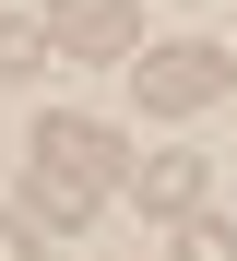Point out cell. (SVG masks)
Masks as SVG:
<instances>
[{"label": "cell", "instance_id": "cell-1", "mask_svg": "<svg viewBox=\"0 0 237 261\" xmlns=\"http://www.w3.org/2000/svg\"><path fill=\"white\" fill-rule=\"evenodd\" d=\"M130 95L154 107V119H190V107H214V95H237V60L214 48V36H178V48H142V71H130Z\"/></svg>", "mask_w": 237, "mask_h": 261}, {"label": "cell", "instance_id": "cell-2", "mask_svg": "<svg viewBox=\"0 0 237 261\" xmlns=\"http://www.w3.org/2000/svg\"><path fill=\"white\" fill-rule=\"evenodd\" d=\"M47 36H60V60H130L142 48V0H60Z\"/></svg>", "mask_w": 237, "mask_h": 261}, {"label": "cell", "instance_id": "cell-3", "mask_svg": "<svg viewBox=\"0 0 237 261\" xmlns=\"http://www.w3.org/2000/svg\"><path fill=\"white\" fill-rule=\"evenodd\" d=\"M36 166H60V178H83V190H107V178H130L119 130H95V119H36Z\"/></svg>", "mask_w": 237, "mask_h": 261}, {"label": "cell", "instance_id": "cell-4", "mask_svg": "<svg viewBox=\"0 0 237 261\" xmlns=\"http://www.w3.org/2000/svg\"><path fill=\"white\" fill-rule=\"evenodd\" d=\"M202 190H214V166L190 154V143H178V154H142V166H130V202H142V214H166V226H178V214L202 202Z\"/></svg>", "mask_w": 237, "mask_h": 261}, {"label": "cell", "instance_id": "cell-5", "mask_svg": "<svg viewBox=\"0 0 237 261\" xmlns=\"http://www.w3.org/2000/svg\"><path fill=\"white\" fill-rule=\"evenodd\" d=\"M24 214H36V226H83L95 190H83V178H60V166H36V178H24Z\"/></svg>", "mask_w": 237, "mask_h": 261}, {"label": "cell", "instance_id": "cell-6", "mask_svg": "<svg viewBox=\"0 0 237 261\" xmlns=\"http://www.w3.org/2000/svg\"><path fill=\"white\" fill-rule=\"evenodd\" d=\"M178 261H237V226H225L214 202H190V214H178Z\"/></svg>", "mask_w": 237, "mask_h": 261}, {"label": "cell", "instance_id": "cell-7", "mask_svg": "<svg viewBox=\"0 0 237 261\" xmlns=\"http://www.w3.org/2000/svg\"><path fill=\"white\" fill-rule=\"evenodd\" d=\"M47 48H60L47 24H0V83H36V71H47Z\"/></svg>", "mask_w": 237, "mask_h": 261}, {"label": "cell", "instance_id": "cell-8", "mask_svg": "<svg viewBox=\"0 0 237 261\" xmlns=\"http://www.w3.org/2000/svg\"><path fill=\"white\" fill-rule=\"evenodd\" d=\"M0 261H36V214H0Z\"/></svg>", "mask_w": 237, "mask_h": 261}]
</instances>
